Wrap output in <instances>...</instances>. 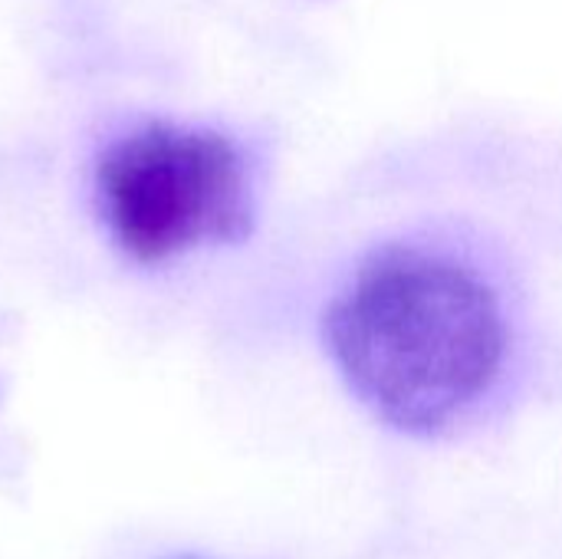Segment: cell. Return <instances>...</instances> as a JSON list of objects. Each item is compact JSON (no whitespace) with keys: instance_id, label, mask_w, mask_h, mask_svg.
<instances>
[{"instance_id":"3957f363","label":"cell","mask_w":562,"mask_h":559,"mask_svg":"<svg viewBox=\"0 0 562 559\" xmlns=\"http://www.w3.org/2000/svg\"><path fill=\"white\" fill-rule=\"evenodd\" d=\"M168 559H198V557H168Z\"/></svg>"},{"instance_id":"7a4b0ae2","label":"cell","mask_w":562,"mask_h":559,"mask_svg":"<svg viewBox=\"0 0 562 559\" xmlns=\"http://www.w3.org/2000/svg\"><path fill=\"white\" fill-rule=\"evenodd\" d=\"M95 188L115 244L138 264H161L250 231V178L231 138L151 122L112 142Z\"/></svg>"},{"instance_id":"6da1fadb","label":"cell","mask_w":562,"mask_h":559,"mask_svg":"<svg viewBox=\"0 0 562 559\" xmlns=\"http://www.w3.org/2000/svg\"><path fill=\"white\" fill-rule=\"evenodd\" d=\"M323 336L359 402L415 435L477 405L507 353L497 293L471 267L402 244L352 273L323 316Z\"/></svg>"}]
</instances>
